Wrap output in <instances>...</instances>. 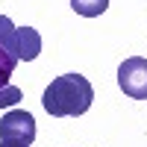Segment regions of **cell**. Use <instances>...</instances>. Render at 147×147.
Wrapping results in <instances>:
<instances>
[{
	"instance_id": "7a4b0ae2",
	"label": "cell",
	"mask_w": 147,
	"mask_h": 147,
	"mask_svg": "<svg viewBox=\"0 0 147 147\" xmlns=\"http://www.w3.org/2000/svg\"><path fill=\"white\" fill-rule=\"evenodd\" d=\"M0 47L18 62H32L41 53V35L32 27H15L6 15H0Z\"/></svg>"
},
{
	"instance_id": "ba28073f",
	"label": "cell",
	"mask_w": 147,
	"mask_h": 147,
	"mask_svg": "<svg viewBox=\"0 0 147 147\" xmlns=\"http://www.w3.org/2000/svg\"><path fill=\"white\" fill-rule=\"evenodd\" d=\"M0 147H30V144H24V141H0Z\"/></svg>"
},
{
	"instance_id": "5b68a950",
	"label": "cell",
	"mask_w": 147,
	"mask_h": 147,
	"mask_svg": "<svg viewBox=\"0 0 147 147\" xmlns=\"http://www.w3.org/2000/svg\"><path fill=\"white\" fill-rule=\"evenodd\" d=\"M71 6L82 18H97V15H103L109 9V0H71Z\"/></svg>"
},
{
	"instance_id": "8992f818",
	"label": "cell",
	"mask_w": 147,
	"mask_h": 147,
	"mask_svg": "<svg viewBox=\"0 0 147 147\" xmlns=\"http://www.w3.org/2000/svg\"><path fill=\"white\" fill-rule=\"evenodd\" d=\"M15 65H18V59L0 47V88H3V85H9V77L15 74Z\"/></svg>"
},
{
	"instance_id": "52a82bcc",
	"label": "cell",
	"mask_w": 147,
	"mask_h": 147,
	"mask_svg": "<svg viewBox=\"0 0 147 147\" xmlns=\"http://www.w3.org/2000/svg\"><path fill=\"white\" fill-rule=\"evenodd\" d=\"M21 100H24V91L18 88V85H3V88H0V109L18 106Z\"/></svg>"
},
{
	"instance_id": "6da1fadb",
	"label": "cell",
	"mask_w": 147,
	"mask_h": 147,
	"mask_svg": "<svg viewBox=\"0 0 147 147\" xmlns=\"http://www.w3.org/2000/svg\"><path fill=\"white\" fill-rule=\"evenodd\" d=\"M94 103V88L82 74H62L44 88L41 106L50 118H77L85 115Z\"/></svg>"
},
{
	"instance_id": "277c9868",
	"label": "cell",
	"mask_w": 147,
	"mask_h": 147,
	"mask_svg": "<svg viewBox=\"0 0 147 147\" xmlns=\"http://www.w3.org/2000/svg\"><path fill=\"white\" fill-rule=\"evenodd\" d=\"M0 141H35V118L24 109H12L0 118Z\"/></svg>"
},
{
	"instance_id": "3957f363",
	"label": "cell",
	"mask_w": 147,
	"mask_h": 147,
	"mask_svg": "<svg viewBox=\"0 0 147 147\" xmlns=\"http://www.w3.org/2000/svg\"><path fill=\"white\" fill-rule=\"evenodd\" d=\"M118 85L132 100H147V59L141 56L124 59L118 68Z\"/></svg>"
}]
</instances>
